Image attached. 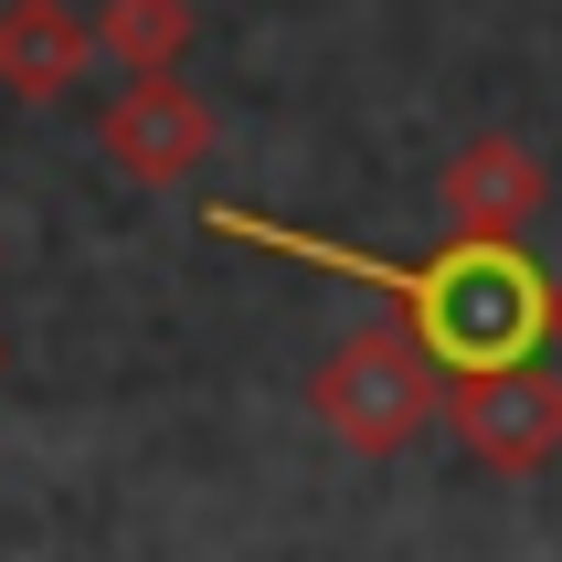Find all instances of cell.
Returning <instances> with one entry per match:
<instances>
[{
    "instance_id": "1",
    "label": "cell",
    "mask_w": 562,
    "mask_h": 562,
    "mask_svg": "<svg viewBox=\"0 0 562 562\" xmlns=\"http://www.w3.org/2000/svg\"><path fill=\"white\" fill-rule=\"evenodd\" d=\"M213 234L234 245H266V255H297V266H329V277H361L382 286L404 329L436 350L446 372H499V361H541V340L562 329V297L520 245H477V234H446L425 266H382L361 245H329V234H297V223H266V213H234V202H202Z\"/></svg>"
},
{
    "instance_id": "4",
    "label": "cell",
    "mask_w": 562,
    "mask_h": 562,
    "mask_svg": "<svg viewBox=\"0 0 562 562\" xmlns=\"http://www.w3.org/2000/svg\"><path fill=\"white\" fill-rule=\"evenodd\" d=\"M106 159H117L127 181H191L202 149H213V106L181 86V75H127L106 95V117H95Z\"/></svg>"
},
{
    "instance_id": "2",
    "label": "cell",
    "mask_w": 562,
    "mask_h": 562,
    "mask_svg": "<svg viewBox=\"0 0 562 562\" xmlns=\"http://www.w3.org/2000/svg\"><path fill=\"white\" fill-rule=\"evenodd\" d=\"M318 414L340 425L350 446H372V457H393V446L436 414V350L414 340L404 318H382V329H350L340 350H329V372H318Z\"/></svg>"
},
{
    "instance_id": "7",
    "label": "cell",
    "mask_w": 562,
    "mask_h": 562,
    "mask_svg": "<svg viewBox=\"0 0 562 562\" xmlns=\"http://www.w3.org/2000/svg\"><path fill=\"white\" fill-rule=\"evenodd\" d=\"M95 54H117L127 75H170L191 54V0H106L95 11Z\"/></svg>"
},
{
    "instance_id": "5",
    "label": "cell",
    "mask_w": 562,
    "mask_h": 562,
    "mask_svg": "<svg viewBox=\"0 0 562 562\" xmlns=\"http://www.w3.org/2000/svg\"><path fill=\"white\" fill-rule=\"evenodd\" d=\"M541 213V159L520 138H468L446 159V223L477 234V245H509L520 223Z\"/></svg>"
},
{
    "instance_id": "6",
    "label": "cell",
    "mask_w": 562,
    "mask_h": 562,
    "mask_svg": "<svg viewBox=\"0 0 562 562\" xmlns=\"http://www.w3.org/2000/svg\"><path fill=\"white\" fill-rule=\"evenodd\" d=\"M95 54V22L86 11H64V0H0V86L11 95H64L75 75H86Z\"/></svg>"
},
{
    "instance_id": "3",
    "label": "cell",
    "mask_w": 562,
    "mask_h": 562,
    "mask_svg": "<svg viewBox=\"0 0 562 562\" xmlns=\"http://www.w3.org/2000/svg\"><path fill=\"white\" fill-rule=\"evenodd\" d=\"M446 414H457L468 457H488V468H541V457L562 446V372H541V361H499V372H457Z\"/></svg>"
}]
</instances>
